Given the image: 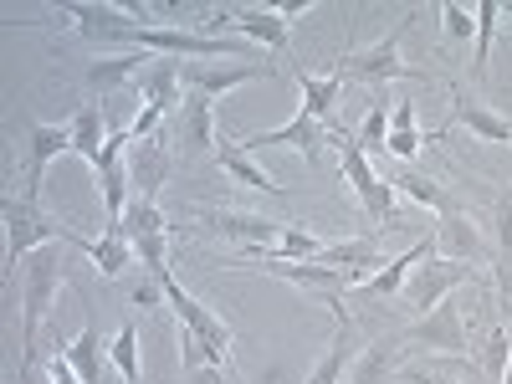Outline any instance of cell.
<instances>
[{
	"instance_id": "obj_1",
	"label": "cell",
	"mask_w": 512,
	"mask_h": 384,
	"mask_svg": "<svg viewBox=\"0 0 512 384\" xmlns=\"http://www.w3.org/2000/svg\"><path fill=\"white\" fill-rule=\"evenodd\" d=\"M62 282H67V251H62V241L31 251L21 262V384H31L36 333H41V323H47Z\"/></svg>"
},
{
	"instance_id": "obj_2",
	"label": "cell",
	"mask_w": 512,
	"mask_h": 384,
	"mask_svg": "<svg viewBox=\"0 0 512 384\" xmlns=\"http://www.w3.org/2000/svg\"><path fill=\"white\" fill-rule=\"evenodd\" d=\"M0 216H6V277L26 262L31 251L57 246V241H62V246L77 241V231L62 226V221H52L47 210H41V200H31V195H6Z\"/></svg>"
},
{
	"instance_id": "obj_3",
	"label": "cell",
	"mask_w": 512,
	"mask_h": 384,
	"mask_svg": "<svg viewBox=\"0 0 512 384\" xmlns=\"http://www.w3.org/2000/svg\"><path fill=\"white\" fill-rule=\"evenodd\" d=\"M333 149H338L344 180H349V190H354V200H359L364 216H369L374 226H400V200H395V185L374 175V164H369V154L359 149V139L338 128V134H333Z\"/></svg>"
},
{
	"instance_id": "obj_4",
	"label": "cell",
	"mask_w": 512,
	"mask_h": 384,
	"mask_svg": "<svg viewBox=\"0 0 512 384\" xmlns=\"http://www.w3.org/2000/svg\"><path fill=\"white\" fill-rule=\"evenodd\" d=\"M415 11H405L395 21V31L374 41L369 52H349V57H338V72H344V82H369V88H384V82H395V77H415V82H431V72H415L405 57H400V36L410 31Z\"/></svg>"
},
{
	"instance_id": "obj_5",
	"label": "cell",
	"mask_w": 512,
	"mask_h": 384,
	"mask_svg": "<svg viewBox=\"0 0 512 384\" xmlns=\"http://www.w3.org/2000/svg\"><path fill=\"white\" fill-rule=\"evenodd\" d=\"M405 349H436V354H451V359H466L472 354V338H466V318H461V297H446L425 313L420 323H410L400 333Z\"/></svg>"
},
{
	"instance_id": "obj_6",
	"label": "cell",
	"mask_w": 512,
	"mask_h": 384,
	"mask_svg": "<svg viewBox=\"0 0 512 384\" xmlns=\"http://www.w3.org/2000/svg\"><path fill=\"white\" fill-rule=\"evenodd\" d=\"M472 282V262H451V256H431V262H415V272L405 277V287H400V297L425 318L436 303H446V297L456 292V287H466Z\"/></svg>"
},
{
	"instance_id": "obj_7",
	"label": "cell",
	"mask_w": 512,
	"mask_h": 384,
	"mask_svg": "<svg viewBox=\"0 0 512 384\" xmlns=\"http://www.w3.org/2000/svg\"><path fill=\"white\" fill-rule=\"evenodd\" d=\"M241 149H246L251 159L262 154V149H297V154H308V159H323V149H333V128H323L313 113L297 108L292 123H282V128H262V134L241 139Z\"/></svg>"
},
{
	"instance_id": "obj_8",
	"label": "cell",
	"mask_w": 512,
	"mask_h": 384,
	"mask_svg": "<svg viewBox=\"0 0 512 384\" xmlns=\"http://www.w3.org/2000/svg\"><path fill=\"white\" fill-rule=\"evenodd\" d=\"M287 16L282 11H262V6H231V11H210L205 16V36H216V31H241L251 41H262V47L272 52H287Z\"/></svg>"
},
{
	"instance_id": "obj_9",
	"label": "cell",
	"mask_w": 512,
	"mask_h": 384,
	"mask_svg": "<svg viewBox=\"0 0 512 384\" xmlns=\"http://www.w3.org/2000/svg\"><path fill=\"white\" fill-rule=\"evenodd\" d=\"M154 282H159V292H164V303H169V308H175V318H180V328H190V333H200V338H205V344H210V349H216V354H221V359H231V328H226V323H221L216 313H210V308L200 303V297H190V292H185V287H180L175 277H169V272H159Z\"/></svg>"
},
{
	"instance_id": "obj_10",
	"label": "cell",
	"mask_w": 512,
	"mask_h": 384,
	"mask_svg": "<svg viewBox=\"0 0 512 384\" xmlns=\"http://www.w3.org/2000/svg\"><path fill=\"white\" fill-rule=\"evenodd\" d=\"M195 221H200V226H210V231H221V236H226V241H236V246H246L251 256H256V251H272V246H277V236L287 231L282 221L246 216V210H195Z\"/></svg>"
},
{
	"instance_id": "obj_11",
	"label": "cell",
	"mask_w": 512,
	"mask_h": 384,
	"mask_svg": "<svg viewBox=\"0 0 512 384\" xmlns=\"http://www.w3.org/2000/svg\"><path fill=\"white\" fill-rule=\"evenodd\" d=\"M267 72L272 67H262V62H231V57H221V62H180L185 88L190 93H205V98H221V93L241 88V82L267 77Z\"/></svg>"
},
{
	"instance_id": "obj_12",
	"label": "cell",
	"mask_w": 512,
	"mask_h": 384,
	"mask_svg": "<svg viewBox=\"0 0 512 384\" xmlns=\"http://www.w3.org/2000/svg\"><path fill=\"white\" fill-rule=\"evenodd\" d=\"M62 154H72V128H67V123H31V128H26V190H21V195L36 200L47 164L62 159Z\"/></svg>"
},
{
	"instance_id": "obj_13",
	"label": "cell",
	"mask_w": 512,
	"mask_h": 384,
	"mask_svg": "<svg viewBox=\"0 0 512 384\" xmlns=\"http://www.w3.org/2000/svg\"><path fill=\"white\" fill-rule=\"evenodd\" d=\"M451 128H472L477 139L512 144V118H502L497 108H487L482 98H466V93H456V98H451V118L436 128V139H441V134H451Z\"/></svg>"
},
{
	"instance_id": "obj_14",
	"label": "cell",
	"mask_w": 512,
	"mask_h": 384,
	"mask_svg": "<svg viewBox=\"0 0 512 384\" xmlns=\"http://www.w3.org/2000/svg\"><path fill=\"white\" fill-rule=\"evenodd\" d=\"M144 57L134 52V47H123V52H108V57H98V62H88V72H82V88H88V98L98 103V93L108 98V93H118L123 82H139L144 77Z\"/></svg>"
},
{
	"instance_id": "obj_15",
	"label": "cell",
	"mask_w": 512,
	"mask_h": 384,
	"mask_svg": "<svg viewBox=\"0 0 512 384\" xmlns=\"http://www.w3.org/2000/svg\"><path fill=\"white\" fill-rule=\"evenodd\" d=\"M175 139L185 154H205L210 144H216V98H205V93H190L185 108L175 113Z\"/></svg>"
},
{
	"instance_id": "obj_16",
	"label": "cell",
	"mask_w": 512,
	"mask_h": 384,
	"mask_svg": "<svg viewBox=\"0 0 512 384\" xmlns=\"http://www.w3.org/2000/svg\"><path fill=\"white\" fill-rule=\"evenodd\" d=\"M72 251H88V256H93V267L103 272V282L123 277V272H128V262H139V256H134V241L123 236V221H108L103 241H88V236H77V241H72Z\"/></svg>"
},
{
	"instance_id": "obj_17",
	"label": "cell",
	"mask_w": 512,
	"mask_h": 384,
	"mask_svg": "<svg viewBox=\"0 0 512 384\" xmlns=\"http://www.w3.org/2000/svg\"><path fill=\"white\" fill-rule=\"evenodd\" d=\"M62 16L77 21V31L88 41H113V52H123V36L134 31V21L118 16L113 6H103V0H82V6H62Z\"/></svg>"
},
{
	"instance_id": "obj_18",
	"label": "cell",
	"mask_w": 512,
	"mask_h": 384,
	"mask_svg": "<svg viewBox=\"0 0 512 384\" xmlns=\"http://www.w3.org/2000/svg\"><path fill=\"white\" fill-rule=\"evenodd\" d=\"M169 175V144L164 134L159 139H144V144H128V180L144 200H159V185Z\"/></svg>"
},
{
	"instance_id": "obj_19",
	"label": "cell",
	"mask_w": 512,
	"mask_h": 384,
	"mask_svg": "<svg viewBox=\"0 0 512 384\" xmlns=\"http://www.w3.org/2000/svg\"><path fill=\"white\" fill-rule=\"evenodd\" d=\"M180 62L175 57H154L149 67H144V77H139V98L144 103H154V108H164V113H180L185 108V88H180Z\"/></svg>"
},
{
	"instance_id": "obj_20",
	"label": "cell",
	"mask_w": 512,
	"mask_h": 384,
	"mask_svg": "<svg viewBox=\"0 0 512 384\" xmlns=\"http://www.w3.org/2000/svg\"><path fill=\"white\" fill-rule=\"evenodd\" d=\"M216 159H221L226 175H231V180H241L246 190H256V195H272V200H287V190H282V185H277V180H272L267 169L256 164V159H251V154H246L236 139H226V134H221V139H216Z\"/></svg>"
},
{
	"instance_id": "obj_21",
	"label": "cell",
	"mask_w": 512,
	"mask_h": 384,
	"mask_svg": "<svg viewBox=\"0 0 512 384\" xmlns=\"http://www.w3.org/2000/svg\"><path fill=\"white\" fill-rule=\"evenodd\" d=\"M297 88H303V113H313L323 128H333L338 134V123H333V108H338V93H344V72H328V77H308V72H297Z\"/></svg>"
},
{
	"instance_id": "obj_22",
	"label": "cell",
	"mask_w": 512,
	"mask_h": 384,
	"mask_svg": "<svg viewBox=\"0 0 512 384\" xmlns=\"http://www.w3.org/2000/svg\"><path fill=\"white\" fill-rule=\"evenodd\" d=\"M492 267H497L502 318H512V195L497 200V246H492Z\"/></svg>"
},
{
	"instance_id": "obj_23",
	"label": "cell",
	"mask_w": 512,
	"mask_h": 384,
	"mask_svg": "<svg viewBox=\"0 0 512 384\" xmlns=\"http://www.w3.org/2000/svg\"><path fill=\"white\" fill-rule=\"evenodd\" d=\"M72 154H82L93 169H98V159H103V149H108V134H103V108L98 103H82L77 113H72Z\"/></svg>"
},
{
	"instance_id": "obj_24",
	"label": "cell",
	"mask_w": 512,
	"mask_h": 384,
	"mask_svg": "<svg viewBox=\"0 0 512 384\" xmlns=\"http://www.w3.org/2000/svg\"><path fill=\"white\" fill-rule=\"evenodd\" d=\"M395 354H405L400 333H395V338H379V344H369V349L354 359V384H390V379H395Z\"/></svg>"
},
{
	"instance_id": "obj_25",
	"label": "cell",
	"mask_w": 512,
	"mask_h": 384,
	"mask_svg": "<svg viewBox=\"0 0 512 384\" xmlns=\"http://www.w3.org/2000/svg\"><path fill=\"white\" fill-rule=\"evenodd\" d=\"M436 246H441V256H451V262H466V256L482 251V236H477L472 221H466V210H451V216H441Z\"/></svg>"
},
{
	"instance_id": "obj_26",
	"label": "cell",
	"mask_w": 512,
	"mask_h": 384,
	"mask_svg": "<svg viewBox=\"0 0 512 384\" xmlns=\"http://www.w3.org/2000/svg\"><path fill=\"white\" fill-rule=\"evenodd\" d=\"M436 251V241H415L405 256H395V262L390 267H384V272H374L369 282H364V292H374V297H395L400 287H405V277H410V267L415 262H425V256H431Z\"/></svg>"
},
{
	"instance_id": "obj_27",
	"label": "cell",
	"mask_w": 512,
	"mask_h": 384,
	"mask_svg": "<svg viewBox=\"0 0 512 384\" xmlns=\"http://www.w3.org/2000/svg\"><path fill=\"white\" fill-rule=\"evenodd\" d=\"M359 359V349H354V333H349V323H338V338H333V349L318 359V369L308 374V384H344V374H349V364Z\"/></svg>"
},
{
	"instance_id": "obj_28",
	"label": "cell",
	"mask_w": 512,
	"mask_h": 384,
	"mask_svg": "<svg viewBox=\"0 0 512 384\" xmlns=\"http://www.w3.org/2000/svg\"><path fill=\"white\" fill-rule=\"evenodd\" d=\"M395 185H400V190H405L410 200H420V205L441 210V216H451V210H466V200H461L456 190H446V185H436V180L415 175V169H405V175H395Z\"/></svg>"
},
{
	"instance_id": "obj_29",
	"label": "cell",
	"mask_w": 512,
	"mask_h": 384,
	"mask_svg": "<svg viewBox=\"0 0 512 384\" xmlns=\"http://www.w3.org/2000/svg\"><path fill=\"white\" fill-rule=\"evenodd\" d=\"M67 359L77 364V374L88 379V384H103V338H98V323L93 318L82 323V333L67 344Z\"/></svg>"
},
{
	"instance_id": "obj_30",
	"label": "cell",
	"mask_w": 512,
	"mask_h": 384,
	"mask_svg": "<svg viewBox=\"0 0 512 384\" xmlns=\"http://www.w3.org/2000/svg\"><path fill=\"white\" fill-rule=\"evenodd\" d=\"M154 231H169L159 200L134 195V200H128V216H123V236H128V241H139V236H154Z\"/></svg>"
},
{
	"instance_id": "obj_31",
	"label": "cell",
	"mask_w": 512,
	"mask_h": 384,
	"mask_svg": "<svg viewBox=\"0 0 512 384\" xmlns=\"http://www.w3.org/2000/svg\"><path fill=\"white\" fill-rule=\"evenodd\" d=\"M323 246H328V241H318V236H308V231L287 226V231L277 236V246H272V251H256V256H287V262H318V256H323Z\"/></svg>"
},
{
	"instance_id": "obj_32",
	"label": "cell",
	"mask_w": 512,
	"mask_h": 384,
	"mask_svg": "<svg viewBox=\"0 0 512 384\" xmlns=\"http://www.w3.org/2000/svg\"><path fill=\"white\" fill-rule=\"evenodd\" d=\"M108 359H113V369L123 374V384H139V328H134V323L118 328V338L108 344Z\"/></svg>"
},
{
	"instance_id": "obj_33",
	"label": "cell",
	"mask_w": 512,
	"mask_h": 384,
	"mask_svg": "<svg viewBox=\"0 0 512 384\" xmlns=\"http://www.w3.org/2000/svg\"><path fill=\"white\" fill-rule=\"evenodd\" d=\"M477 57H472V77H482L487 72V52H492V36H497V16H502V6L497 0H477Z\"/></svg>"
},
{
	"instance_id": "obj_34",
	"label": "cell",
	"mask_w": 512,
	"mask_h": 384,
	"mask_svg": "<svg viewBox=\"0 0 512 384\" xmlns=\"http://www.w3.org/2000/svg\"><path fill=\"white\" fill-rule=\"evenodd\" d=\"M507 359H512V328L497 323V328L487 333V344H482V369H487L492 379H502V374H507Z\"/></svg>"
},
{
	"instance_id": "obj_35",
	"label": "cell",
	"mask_w": 512,
	"mask_h": 384,
	"mask_svg": "<svg viewBox=\"0 0 512 384\" xmlns=\"http://www.w3.org/2000/svg\"><path fill=\"white\" fill-rule=\"evenodd\" d=\"M354 139H359L364 154H369V149H384V139H390V108H384V98L364 113V123H359V134H354Z\"/></svg>"
},
{
	"instance_id": "obj_36",
	"label": "cell",
	"mask_w": 512,
	"mask_h": 384,
	"mask_svg": "<svg viewBox=\"0 0 512 384\" xmlns=\"http://www.w3.org/2000/svg\"><path fill=\"white\" fill-rule=\"evenodd\" d=\"M134 256H139V262H144V272H149V277L169 272V267H164V256H169V231L139 236V241H134Z\"/></svg>"
},
{
	"instance_id": "obj_37",
	"label": "cell",
	"mask_w": 512,
	"mask_h": 384,
	"mask_svg": "<svg viewBox=\"0 0 512 384\" xmlns=\"http://www.w3.org/2000/svg\"><path fill=\"white\" fill-rule=\"evenodd\" d=\"M425 139H431V134H420V128H390V139H384V154H395V159H415Z\"/></svg>"
},
{
	"instance_id": "obj_38",
	"label": "cell",
	"mask_w": 512,
	"mask_h": 384,
	"mask_svg": "<svg viewBox=\"0 0 512 384\" xmlns=\"http://www.w3.org/2000/svg\"><path fill=\"white\" fill-rule=\"evenodd\" d=\"M390 384H456V379L446 369H436V364H400Z\"/></svg>"
},
{
	"instance_id": "obj_39",
	"label": "cell",
	"mask_w": 512,
	"mask_h": 384,
	"mask_svg": "<svg viewBox=\"0 0 512 384\" xmlns=\"http://www.w3.org/2000/svg\"><path fill=\"white\" fill-rule=\"evenodd\" d=\"M441 26H446L451 41H466V36H472V26H477V16L466 11V6H456V0H446V6H441Z\"/></svg>"
},
{
	"instance_id": "obj_40",
	"label": "cell",
	"mask_w": 512,
	"mask_h": 384,
	"mask_svg": "<svg viewBox=\"0 0 512 384\" xmlns=\"http://www.w3.org/2000/svg\"><path fill=\"white\" fill-rule=\"evenodd\" d=\"M47 384H88V379L77 374V364L67 359V349H57V354L47 359Z\"/></svg>"
},
{
	"instance_id": "obj_41",
	"label": "cell",
	"mask_w": 512,
	"mask_h": 384,
	"mask_svg": "<svg viewBox=\"0 0 512 384\" xmlns=\"http://www.w3.org/2000/svg\"><path fill=\"white\" fill-rule=\"evenodd\" d=\"M390 128H415V103H410V98L395 103V123H390Z\"/></svg>"
},
{
	"instance_id": "obj_42",
	"label": "cell",
	"mask_w": 512,
	"mask_h": 384,
	"mask_svg": "<svg viewBox=\"0 0 512 384\" xmlns=\"http://www.w3.org/2000/svg\"><path fill=\"white\" fill-rule=\"evenodd\" d=\"M159 297H164V292H159V282H154V287H144V282H139V292H134V303H139V308H154Z\"/></svg>"
},
{
	"instance_id": "obj_43",
	"label": "cell",
	"mask_w": 512,
	"mask_h": 384,
	"mask_svg": "<svg viewBox=\"0 0 512 384\" xmlns=\"http://www.w3.org/2000/svg\"><path fill=\"white\" fill-rule=\"evenodd\" d=\"M502 16H512V0H507V6H502Z\"/></svg>"
}]
</instances>
